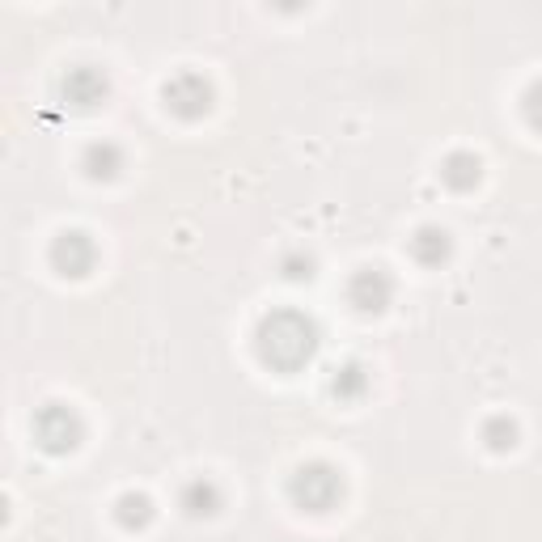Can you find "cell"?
Listing matches in <instances>:
<instances>
[{"label":"cell","mask_w":542,"mask_h":542,"mask_svg":"<svg viewBox=\"0 0 542 542\" xmlns=\"http://www.w3.org/2000/svg\"><path fill=\"white\" fill-rule=\"evenodd\" d=\"M34 441H39L47 454H72L81 445V415L64 407V403H47L34 415Z\"/></svg>","instance_id":"cell-3"},{"label":"cell","mask_w":542,"mask_h":542,"mask_svg":"<svg viewBox=\"0 0 542 542\" xmlns=\"http://www.w3.org/2000/svg\"><path fill=\"white\" fill-rule=\"evenodd\" d=\"M411 255L420 259L424 267L445 263V259H449V233H445V229H437V225H424V229L411 238Z\"/></svg>","instance_id":"cell-8"},{"label":"cell","mask_w":542,"mask_h":542,"mask_svg":"<svg viewBox=\"0 0 542 542\" xmlns=\"http://www.w3.org/2000/svg\"><path fill=\"white\" fill-rule=\"evenodd\" d=\"M314 343L318 339H314L310 318H301L297 310H280V314L263 318V327H259V360L267 369L293 373L314 356Z\"/></svg>","instance_id":"cell-1"},{"label":"cell","mask_w":542,"mask_h":542,"mask_svg":"<svg viewBox=\"0 0 542 542\" xmlns=\"http://www.w3.org/2000/svg\"><path fill=\"white\" fill-rule=\"evenodd\" d=\"M119 521L128 530H144L153 521V500L149 496H140V492H128V496H119Z\"/></svg>","instance_id":"cell-12"},{"label":"cell","mask_w":542,"mask_h":542,"mask_svg":"<svg viewBox=\"0 0 542 542\" xmlns=\"http://www.w3.org/2000/svg\"><path fill=\"white\" fill-rule=\"evenodd\" d=\"M526 119H530V128L542 132V81L530 85V94H526Z\"/></svg>","instance_id":"cell-15"},{"label":"cell","mask_w":542,"mask_h":542,"mask_svg":"<svg viewBox=\"0 0 542 542\" xmlns=\"http://www.w3.org/2000/svg\"><path fill=\"white\" fill-rule=\"evenodd\" d=\"M85 170H89V178H115V174L123 170L119 144H111V140L89 144V149H85Z\"/></svg>","instance_id":"cell-10"},{"label":"cell","mask_w":542,"mask_h":542,"mask_svg":"<svg viewBox=\"0 0 542 542\" xmlns=\"http://www.w3.org/2000/svg\"><path fill=\"white\" fill-rule=\"evenodd\" d=\"M98 263V246L89 242V233L81 229H64L56 242H51V267L60 271V276H72V280H81L89 276Z\"/></svg>","instance_id":"cell-4"},{"label":"cell","mask_w":542,"mask_h":542,"mask_svg":"<svg viewBox=\"0 0 542 542\" xmlns=\"http://www.w3.org/2000/svg\"><path fill=\"white\" fill-rule=\"evenodd\" d=\"M483 437H487V445H492V449H513V445H517V424H513V420H504V415H500V420L487 424Z\"/></svg>","instance_id":"cell-14"},{"label":"cell","mask_w":542,"mask_h":542,"mask_svg":"<svg viewBox=\"0 0 542 542\" xmlns=\"http://www.w3.org/2000/svg\"><path fill=\"white\" fill-rule=\"evenodd\" d=\"M348 297H352L356 310L377 314V310H386V305H390V297H394V280L386 276L382 267H365V271H356V276H352Z\"/></svg>","instance_id":"cell-6"},{"label":"cell","mask_w":542,"mask_h":542,"mask_svg":"<svg viewBox=\"0 0 542 542\" xmlns=\"http://www.w3.org/2000/svg\"><path fill=\"white\" fill-rule=\"evenodd\" d=\"M166 106L178 119H200L212 106V85L200 77V72H178V77L166 85Z\"/></svg>","instance_id":"cell-5"},{"label":"cell","mask_w":542,"mask_h":542,"mask_svg":"<svg viewBox=\"0 0 542 542\" xmlns=\"http://www.w3.org/2000/svg\"><path fill=\"white\" fill-rule=\"evenodd\" d=\"M331 390L339 394V399H348V403H352V399H360V394L369 390V373L360 369V365H343L339 377L331 382Z\"/></svg>","instance_id":"cell-13"},{"label":"cell","mask_w":542,"mask_h":542,"mask_svg":"<svg viewBox=\"0 0 542 542\" xmlns=\"http://www.w3.org/2000/svg\"><path fill=\"white\" fill-rule=\"evenodd\" d=\"M183 509L191 517H212L216 509H221V487H216L212 479H195L183 487Z\"/></svg>","instance_id":"cell-9"},{"label":"cell","mask_w":542,"mask_h":542,"mask_svg":"<svg viewBox=\"0 0 542 542\" xmlns=\"http://www.w3.org/2000/svg\"><path fill=\"white\" fill-rule=\"evenodd\" d=\"M479 157L475 153H454V157H449L445 161V166H441V178H445V183L449 187H454V191H471L475 183H479Z\"/></svg>","instance_id":"cell-11"},{"label":"cell","mask_w":542,"mask_h":542,"mask_svg":"<svg viewBox=\"0 0 542 542\" xmlns=\"http://www.w3.org/2000/svg\"><path fill=\"white\" fill-rule=\"evenodd\" d=\"M60 89H64V102L89 111V106H98V102L106 98V77H102L98 68L81 64V68H68V77L60 81Z\"/></svg>","instance_id":"cell-7"},{"label":"cell","mask_w":542,"mask_h":542,"mask_svg":"<svg viewBox=\"0 0 542 542\" xmlns=\"http://www.w3.org/2000/svg\"><path fill=\"white\" fill-rule=\"evenodd\" d=\"M288 496H293V504H297V509H305V513H327V509H335V500L343 496V479H339L335 466L310 462V466H301V471L293 475Z\"/></svg>","instance_id":"cell-2"}]
</instances>
